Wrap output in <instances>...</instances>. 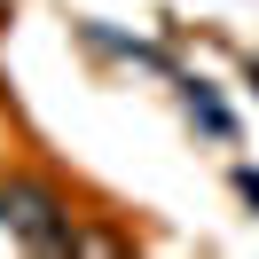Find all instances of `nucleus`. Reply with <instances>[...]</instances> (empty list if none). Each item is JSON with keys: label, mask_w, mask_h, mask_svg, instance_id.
Here are the masks:
<instances>
[{"label": "nucleus", "mask_w": 259, "mask_h": 259, "mask_svg": "<svg viewBox=\"0 0 259 259\" xmlns=\"http://www.w3.org/2000/svg\"><path fill=\"white\" fill-rule=\"evenodd\" d=\"M243 196H251V204H259V173H243Z\"/></svg>", "instance_id": "obj_2"}, {"label": "nucleus", "mask_w": 259, "mask_h": 259, "mask_svg": "<svg viewBox=\"0 0 259 259\" xmlns=\"http://www.w3.org/2000/svg\"><path fill=\"white\" fill-rule=\"evenodd\" d=\"M0 228H16L24 243H71L63 236V204H55L48 189H0Z\"/></svg>", "instance_id": "obj_1"}]
</instances>
